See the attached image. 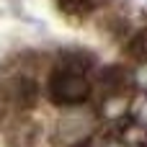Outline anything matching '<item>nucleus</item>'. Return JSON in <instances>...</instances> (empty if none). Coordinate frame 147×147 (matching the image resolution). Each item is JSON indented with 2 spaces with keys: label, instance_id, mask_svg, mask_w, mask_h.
I'll list each match as a JSON object with an SVG mask.
<instances>
[{
  "label": "nucleus",
  "instance_id": "nucleus-5",
  "mask_svg": "<svg viewBox=\"0 0 147 147\" xmlns=\"http://www.w3.org/2000/svg\"><path fill=\"white\" fill-rule=\"evenodd\" d=\"M62 65L65 67H72V70H78V72H88L90 67H93V57L88 54V52H80V49H70V52H65L62 54Z\"/></svg>",
  "mask_w": 147,
  "mask_h": 147
},
{
  "label": "nucleus",
  "instance_id": "nucleus-7",
  "mask_svg": "<svg viewBox=\"0 0 147 147\" xmlns=\"http://www.w3.org/2000/svg\"><path fill=\"white\" fill-rule=\"evenodd\" d=\"M75 147H90V145H88V142H80V145H75Z\"/></svg>",
  "mask_w": 147,
  "mask_h": 147
},
{
  "label": "nucleus",
  "instance_id": "nucleus-3",
  "mask_svg": "<svg viewBox=\"0 0 147 147\" xmlns=\"http://www.w3.org/2000/svg\"><path fill=\"white\" fill-rule=\"evenodd\" d=\"M96 83H98V88L103 93H119L127 85V70L121 65H106V67L98 70Z\"/></svg>",
  "mask_w": 147,
  "mask_h": 147
},
{
  "label": "nucleus",
  "instance_id": "nucleus-4",
  "mask_svg": "<svg viewBox=\"0 0 147 147\" xmlns=\"http://www.w3.org/2000/svg\"><path fill=\"white\" fill-rule=\"evenodd\" d=\"M57 5L70 18H85L88 13H93L96 0H57Z\"/></svg>",
  "mask_w": 147,
  "mask_h": 147
},
{
  "label": "nucleus",
  "instance_id": "nucleus-1",
  "mask_svg": "<svg viewBox=\"0 0 147 147\" xmlns=\"http://www.w3.org/2000/svg\"><path fill=\"white\" fill-rule=\"evenodd\" d=\"M47 93H49V101L57 106H80L90 96V83L85 72L59 65L47 80Z\"/></svg>",
  "mask_w": 147,
  "mask_h": 147
},
{
  "label": "nucleus",
  "instance_id": "nucleus-6",
  "mask_svg": "<svg viewBox=\"0 0 147 147\" xmlns=\"http://www.w3.org/2000/svg\"><path fill=\"white\" fill-rule=\"evenodd\" d=\"M129 54L137 57V59H142V62H147V28L137 31V34L132 36V41H129Z\"/></svg>",
  "mask_w": 147,
  "mask_h": 147
},
{
  "label": "nucleus",
  "instance_id": "nucleus-2",
  "mask_svg": "<svg viewBox=\"0 0 147 147\" xmlns=\"http://www.w3.org/2000/svg\"><path fill=\"white\" fill-rule=\"evenodd\" d=\"M3 98H5L8 106L26 111V109H31V106L36 103V98H39V85H36V80L28 78V75H16V78H10V80L5 83Z\"/></svg>",
  "mask_w": 147,
  "mask_h": 147
}]
</instances>
